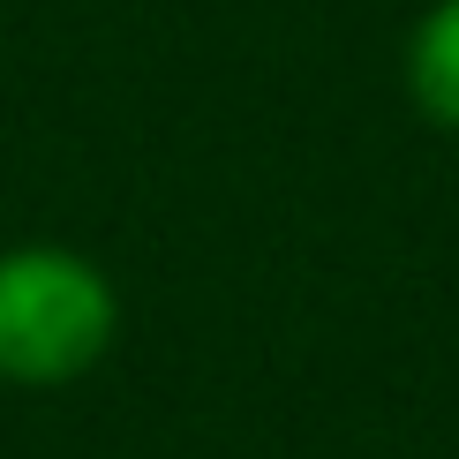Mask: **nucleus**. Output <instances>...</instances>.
Listing matches in <instances>:
<instances>
[{
  "mask_svg": "<svg viewBox=\"0 0 459 459\" xmlns=\"http://www.w3.org/2000/svg\"><path fill=\"white\" fill-rule=\"evenodd\" d=\"M113 324H121L113 279L83 248L61 241L0 248V385L23 392L75 385L113 347Z\"/></svg>",
  "mask_w": 459,
  "mask_h": 459,
  "instance_id": "nucleus-1",
  "label": "nucleus"
},
{
  "mask_svg": "<svg viewBox=\"0 0 459 459\" xmlns=\"http://www.w3.org/2000/svg\"><path fill=\"white\" fill-rule=\"evenodd\" d=\"M407 91H414V106H422L437 128H459V0H437L422 23H414V38H407Z\"/></svg>",
  "mask_w": 459,
  "mask_h": 459,
  "instance_id": "nucleus-2",
  "label": "nucleus"
}]
</instances>
